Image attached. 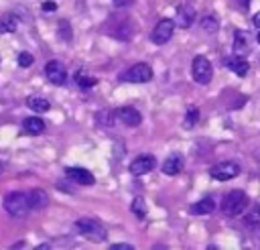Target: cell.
Returning <instances> with one entry per match:
<instances>
[{
    "instance_id": "cell-8",
    "label": "cell",
    "mask_w": 260,
    "mask_h": 250,
    "mask_svg": "<svg viewBox=\"0 0 260 250\" xmlns=\"http://www.w3.org/2000/svg\"><path fill=\"white\" fill-rule=\"evenodd\" d=\"M45 75L53 85H65V81H67V71L57 59H53L45 65Z\"/></svg>"
},
{
    "instance_id": "cell-34",
    "label": "cell",
    "mask_w": 260,
    "mask_h": 250,
    "mask_svg": "<svg viewBox=\"0 0 260 250\" xmlns=\"http://www.w3.org/2000/svg\"><path fill=\"white\" fill-rule=\"evenodd\" d=\"M252 24H254V26H258V28H260V12H256V14H254V16H252Z\"/></svg>"
},
{
    "instance_id": "cell-17",
    "label": "cell",
    "mask_w": 260,
    "mask_h": 250,
    "mask_svg": "<svg viewBox=\"0 0 260 250\" xmlns=\"http://www.w3.org/2000/svg\"><path fill=\"white\" fill-rule=\"evenodd\" d=\"M213 209H215L213 197H203V199H199L197 203H193V205L189 207V211H191L193 215H207V213H211Z\"/></svg>"
},
{
    "instance_id": "cell-23",
    "label": "cell",
    "mask_w": 260,
    "mask_h": 250,
    "mask_svg": "<svg viewBox=\"0 0 260 250\" xmlns=\"http://www.w3.org/2000/svg\"><path fill=\"white\" fill-rule=\"evenodd\" d=\"M75 81H77V85H79V87H83V89H87V87H93V85L98 83V79H95V77H91V75H87L83 69L75 73Z\"/></svg>"
},
{
    "instance_id": "cell-19",
    "label": "cell",
    "mask_w": 260,
    "mask_h": 250,
    "mask_svg": "<svg viewBox=\"0 0 260 250\" xmlns=\"http://www.w3.org/2000/svg\"><path fill=\"white\" fill-rule=\"evenodd\" d=\"M18 16L12 12H6L0 16V33H14L18 28Z\"/></svg>"
},
{
    "instance_id": "cell-36",
    "label": "cell",
    "mask_w": 260,
    "mask_h": 250,
    "mask_svg": "<svg viewBox=\"0 0 260 250\" xmlns=\"http://www.w3.org/2000/svg\"><path fill=\"white\" fill-rule=\"evenodd\" d=\"M256 39H258V43H260V33H258V37H256Z\"/></svg>"
},
{
    "instance_id": "cell-32",
    "label": "cell",
    "mask_w": 260,
    "mask_h": 250,
    "mask_svg": "<svg viewBox=\"0 0 260 250\" xmlns=\"http://www.w3.org/2000/svg\"><path fill=\"white\" fill-rule=\"evenodd\" d=\"M57 8V4L55 2H43V10L47 12V10H55Z\"/></svg>"
},
{
    "instance_id": "cell-31",
    "label": "cell",
    "mask_w": 260,
    "mask_h": 250,
    "mask_svg": "<svg viewBox=\"0 0 260 250\" xmlns=\"http://www.w3.org/2000/svg\"><path fill=\"white\" fill-rule=\"evenodd\" d=\"M57 187H59V189H63V191H67V193H73V189H71V185H69V183L59 181V183H57Z\"/></svg>"
},
{
    "instance_id": "cell-16",
    "label": "cell",
    "mask_w": 260,
    "mask_h": 250,
    "mask_svg": "<svg viewBox=\"0 0 260 250\" xmlns=\"http://www.w3.org/2000/svg\"><path fill=\"white\" fill-rule=\"evenodd\" d=\"M183 171V157L181 154H171L162 161V173L165 175H179Z\"/></svg>"
},
{
    "instance_id": "cell-5",
    "label": "cell",
    "mask_w": 260,
    "mask_h": 250,
    "mask_svg": "<svg viewBox=\"0 0 260 250\" xmlns=\"http://www.w3.org/2000/svg\"><path fill=\"white\" fill-rule=\"evenodd\" d=\"M122 81H130V83H146L152 79V67L148 63H136L130 69H126L120 75Z\"/></svg>"
},
{
    "instance_id": "cell-7",
    "label": "cell",
    "mask_w": 260,
    "mask_h": 250,
    "mask_svg": "<svg viewBox=\"0 0 260 250\" xmlns=\"http://www.w3.org/2000/svg\"><path fill=\"white\" fill-rule=\"evenodd\" d=\"M173 33H175V22H173L171 18H162V20H158L156 26L152 28L150 41H152L154 45H165V43L171 41Z\"/></svg>"
},
{
    "instance_id": "cell-11",
    "label": "cell",
    "mask_w": 260,
    "mask_h": 250,
    "mask_svg": "<svg viewBox=\"0 0 260 250\" xmlns=\"http://www.w3.org/2000/svg\"><path fill=\"white\" fill-rule=\"evenodd\" d=\"M116 116H118V120H120L122 124H126V126H138V124L142 122L140 112H138L136 108H132V106H122V108H118V110H116Z\"/></svg>"
},
{
    "instance_id": "cell-27",
    "label": "cell",
    "mask_w": 260,
    "mask_h": 250,
    "mask_svg": "<svg viewBox=\"0 0 260 250\" xmlns=\"http://www.w3.org/2000/svg\"><path fill=\"white\" fill-rule=\"evenodd\" d=\"M197 120H199V110L197 108H189V112L185 116V128H191Z\"/></svg>"
},
{
    "instance_id": "cell-28",
    "label": "cell",
    "mask_w": 260,
    "mask_h": 250,
    "mask_svg": "<svg viewBox=\"0 0 260 250\" xmlns=\"http://www.w3.org/2000/svg\"><path fill=\"white\" fill-rule=\"evenodd\" d=\"M59 37L65 39V41L71 39V26H69V22H65V20L59 22Z\"/></svg>"
},
{
    "instance_id": "cell-10",
    "label": "cell",
    "mask_w": 260,
    "mask_h": 250,
    "mask_svg": "<svg viewBox=\"0 0 260 250\" xmlns=\"http://www.w3.org/2000/svg\"><path fill=\"white\" fill-rule=\"evenodd\" d=\"M65 179H69L77 185H93L95 183L93 175L87 169H81V167H67L65 169Z\"/></svg>"
},
{
    "instance_id": "cell-15",
    "label": "cell",
    "mask_w": 260,
    "mask_h": 250,
    "mask_svg": "<svg viewBox=\"0 0 260 250\" xmlns=\"http://www.w3.org/2000/svg\"><path fill=\"white\" fill-rule=\"evenodd\" d=\"M26 197H28L30 209H43L49 203V195L45 189H30V191H26Z\"/></svg>"
},
{
    "instance_id": "cell-35",
    "label": "cell",
    "mask_w": 260,
    "mask_h": 250,
    "mask_svg": "<svg viewBox=\"0 0 260 250\" xmlns=\"http://www.w3.org/2000/svg\"><path fill=\"white\" fill-rule=\"evenodd\" d=\"M238 4H240V6L244 8V10H246V8L250 6V0H238Z\"/></svg>"
},
{
    "instance_id": "cell-2",
    "label": "cell",
    "mask_w": 260,
    "mask_h": 250,
    "mask_svg": "<svg viewBox=\"0 0 260 250\" xmlns=\"http://www.w3.org/2000/svg\"><path fill=\"white\" fill-rule=\"evenodd\" d=\"M4 209L12 217H24L30 211V203H28L26 193H20V191L6 193V197H4Z\"/></svg>"
},
{
    "instance_id": "cell-24",
    "label": "cell",
    "mask_w": 260,
    "mask_h": 250,
    "mask_svg": "<svg viewBox=\"0 0 260 250\" xmlns=\"http://www.w3.org/2000/svg\"><path fill=\"white\" fill-rule=\"evenodd\" d=\"M114 37H116V39H122V41H128V39L132 37V24H128V22L118 24V26L114 28Z\"/></svg>"
},
{
    "instance_id": "cell-20",
    "label": "cell",
    "mask_w": 260,
    "mask_h": 250,
    "mask_svg": "<svg viewBox=\"0 0 260 250\" xmlns=\"http://www.w3.org/2000/svg\"><path fill=\"white\" fill-rule=\"evenodd\" d=\"M26 106L32 110V112H47L49 110V100L41 98V96H30L26 100Z\"/></svg>"
},
{
    "instance_id": "cell-18",
    "label": "cell",
    "mask_w": 260,
    "mask_h": 250,
    "mask_svg": "<svg viewBox=\"0 0 260 250\" xmlns=\"http://www.w3.org/2000/svg\"><path fill=\"white\" fill-rule=\"evenodd\" d=\"M22 128H24L26 134H41L47 128V124L39 116H28V118L22 120Z\"/></svg>"
},
{
    "instance_id": "cell-37",
    "label": "cell",
    "mask_w": 260,
    "mask_h": 250,
    "mask_svg": "<svg viewBox=\"0 0 260 250\" xmlns=\"http://www.w3.org/2000/svg\"><path fill=\"white\" fill-rule=\"evenodd\" d=\"M0 173H2V165H0Z\"/></svg>"
},
{
    "instance_id": "cell-14",
    "label": "cell",
    "mask_w": 260,
    "mask_h": 250,
    "mask_svg": "<svg viewBox=\"0 0 260 250\" xmlns=\"http://www.w3.org/2000/svg\"><path fill=\"white\" fill-rule=\"evenodd\" d=\"M250 51V37H248V33L246 30H236L234 33V53L236 55H246Z\"/></svg>"
},
{
    "instance_id": "cell-9",
    "label": "cell",
    "mask_w": 260,
    "mask_h": 250,
    "mask_svg": "<svg viewBox=\"0 0 260 250\" xmlns=\"http://www.w3.org/2000/svg\"><path fill=\"white\" fill-rule=\"evenodd\" d=\"M154 165H156V161H154V157L152 154H138L134 161H130V173L132 175H146V173H150L152 169H154Z\"/></svg>"
},
{
    "instance_id": "cell-33",
    "label": "cell",
    "mask_w": 260,
    "mask_h": 250,
    "mask_svg": "<svg viewBox=\"0 0 260 250\" xmlns=\"http://www.w3.org/2000/svg\"><path fill=\"white\" fill-rule=\"evenodd\" d=\"M130 2H132V0H114V6H118V8H120V6H128Z\"/></svg>"
},
{
    "instance_id": "cell-1",
    "label": "cell",
    "mask_w": 260,
    "mask_h": 250,
    "mask_svg": "<svg viewBox=\"0 0 260 250\" xmlns=\"http://www.w3.org/2000/svg\"><path fill=\"white\" fill-rule=\"evenodd\" d=\"M246 207H248V195H246L242 189L228 191V193L223 195V199H221V211H223L228 217L240 215Z\"/></svg>"
},
{
    "instance_id": "cell-26",
    "label": "cell",
    "mask_w": 260,
    "mask_h": 250,
    "mask_svg": "<svg viewBox=\"0 0 260 250\" xmlns=\"http://www.w3.org/2000/svg\"><path fill=\"white\" fill-rule=\"evenodd\" d=\"M118 116H116V112H110V110H102L100 114H98V124H102L104 128H108L114 120H116Z\"/></svg>"
},
{
    "instance_id": "cell-6",
    "label": "cell",
    "mask_w": 260,
    "mask_h": 250,
    "mask_svg": "<svg viewBox=\"0 0 260 250\" xmlns=\"http://www.w3.org/2000/svg\"><path fill=\"white\" fill-rule=\"evenodd\" d=\"M209 175L215 179V181H230L234 177L240 175V165L234 163V161H223V163H217L209 169Z\"/></svg>"
},
{
    "instance_id": "cell-4",
    "label": "cell",
    "mask_w": 260,
    "mask_h": 250,
    "mask_svg": "<svg viewBox=\"0 0 260 250\" xmlns=\"http://www.w3.org/2000/svg\"><path fill=\"white\" fill-rule=\"evenodd\" d=\"M191 75H193V79L197 83L207 85L211 81V75H213V67H211L209 59L203 57V55H197L193 59V63H191Z\"/></svg>"
},
{
    "instance_id": "cell-29",
    "label": "cell",
    "mask_w": 260,
    "mask_h": 250,
    "mask_svg": "<svg viewBox=\"0 0 260 250\" xmlns=\"http://www.w3.org/2000/svg\"><path fill=\"white\" fill-rule=\"evenodd\" d=\"M18 65H20V67H28V65H32V55L26 53V51H22V53L18 55Z\"/></svg>"
},
{
    "instance_id": "cell-21",
    "label": "cell",
    "mask_w": 260,
    "mask_h": 250,
    "mask_svg": "<svg viewBox=\"0 0 260 250\" xmlns=\"http://www.w3.org/2000/svg\"><path fill=\"white\" fill-rule=\"evenodd\" d=\"M130 209H132V213H134L138 220H144V217H146V203H144V199H142L140 195H136V197L132 199Z\"/></svg>"
},
{
    "instance_id": "cell-30",
    "label": "cell",
    "mask_w": 260,
    "mask_h": 250,
    "mask_svg": "<svg viewBox=\"0 0 260 250\" xmlns=\"http://www.w3.org/2000/svg\"><path fill=\"white\" fill-rule=\"evenodd\" d=\"M134 246L132 244H112L110 250H132Z\"/></svg>"
},
{
    "instance_id": "cell-25",
    "label": "cell",
    "mask_w": 260,
    "mask_h": 250,
    "mask_svg": "<svg viewBox=\"0 0 260 250\" xmlns=\"http://www.w3.org/2000/svg\"><path fill=\"white\" fill-rule=\"evenodd\" d=\"M217 26H219V22H217V18H215L213 14H205V16L201 18V28H203V30H207V33H215Z\"/></svg>"
},
{
    "instance_id": "cell-13",
    "label": "cell",
    "mask_w": 260,
    "mask_h": 250,
    "mask_svg": "<svg viewBox=\"0 0 260 250\" xmlns=\"http://www.w3.org/2000/svg\"><path fill=\"white\" fill-rule=\"evenodd\" d=\"M225 67L232 69L236 75L244 77V75L248 73V69H250V63H248L242 55H234V57H228V59H225Z\"/></svg>"
},
{
    "instance_id": "cell-3",
    "label": "cell",
    "mask_w": 260,
    "mask_h": 250,
    "mask_svg": "<svg viewBox=\"0 0 260 250\" xmlns=\"http://www.w3.org/2000/svg\"><path fill=\"white\" fill-rule=\"evenodd\" d=\"M75 230H77L83 238H87V240H91V242H102V240H106V236H108L106 228H104L98 220H91V217H81V220H77V222H75Z\"/></svg>"
},
{
    "instance_id": "cell-12",
    "label": "cell",
    "mask_w": 260,
    "mask_h": 250,
    "mask_svg": "<svg viewBox=\"0 0 260 250\" xmlns=\"http://www.w3.org/2000/svg\"><path fill=\"white\" fill-rule=\"evenodd\" d=\"M195 20V8L191 4H183L177 8V24L181 28H189Z\"/></svg>"
},
{
    "instance_id": "cell-22",
    "label": "cell",
    "mask_w": 260,
    "mask_h": 250,
    "mask_svg": "<svg viewBox=\"0 0 260 250\" xmlns=\"http://www.w3.org/2000/svg\"><path fill=\"white\" fill-rule=\"evenodd\" d=\"M244 224H246L248 228H254V226H258V224H260V203L252 205V209L244 215Z\"/></svg>"
}]
</instances>
